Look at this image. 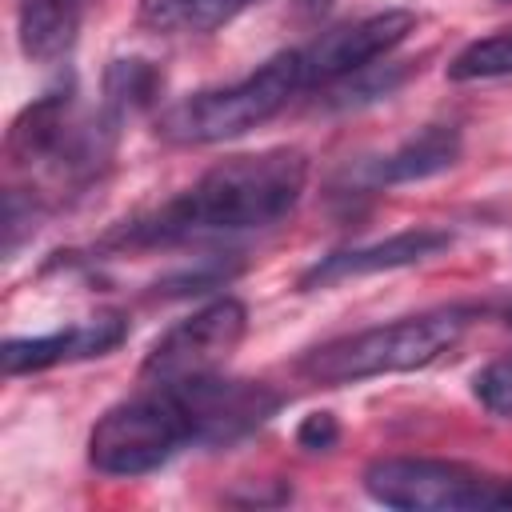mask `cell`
Instances as JSON below:
<instances>
[{"label":"cell","mask_w":512,"mask_h":512,"mask_svg":"<svg viewBox=\"0 0 512 512\" xmlns=\"http://www.w3.org/2000/svg\"><path fill=\"white\" fill-rule=\"evenodd\" d=\"M300 84H304L300 52H276L244 80H236L228 88L196 92V96L164 108L156 120V136L168 144H180V148H200V144H220V140L244 136L248 128L272 120Z\"/></svg>","instance_id":"3957f363"},{"label":"cell","mask_w":512,"mask_h":512,"mask_svg":"<svg viewBox=\"0 0 512 512\" xmlns=\"http://www.w3.org/2000/svg\"><path fill=\"white\" fill-rule=\"evenodd\" d=\"M308 184V156L300 148H264L212 164L188 192L160 212L128 224V244H176L220 232H248L284 220Z\"/></svg>","instance_id":"6da1fadb"},{"label":"cell","mask_w":512,"mask_h":512,"mask_svg":"<svg viewBox=\"0 0 512 512\" xmlns=\"http://www.w3.org/2000/svg\"><path fill=\"white\" fill-rule=\"evenodd\" d=\"M184 444H192V436L176 392L152 388L96 420L88 436V460L104 476H144L168 464Z\"/></svg>","instance_id":"277c9868"},{"label":"cell","mask_w":512,"mask_h":512,"mask_svg":"<svg viewBox=\"0 0 512 512\" xmlns=\"http://www.w3.org/2000/svg\"><path fill=\"white\" fill-rule=\"evenodd\" d=\"M160 68L152 60H140V56H128V60H112L108 72H104V116L112 124H124L128 116L144 112L156 104L160 96Z\"/></svg>","instance_id":"4fadbf2b"},{"label":"cell","mask_w":512,"mask_h":512,"mask_svg":"<svg viewBox=\"0 0 512 512\" xmlns=\"http://www.w3.org/2000/svg\"><path fill=\"white\" fill-rule=\"evenodd\" d=\"M460 160V128L456 124H424L412 132L396 152H388L376 164V184H408V180H428Z\"/></svg>","instance_id":"7c38bea8"},{"label":"cell","mask_w":512,"mask_h":512,"mask_svg":"<svg viewBox=\"0 0 512 512\" xmlns=\"http://www.w3.org/2000/svg\"><path fill=\"white\" fill-rule=\"evenodd\" d=\"M296 440H300V448H308V452H328V448L340 440V424H336L332 412H308V416L300 420V428H296Z\"/></svg>","instance_id":"e0dca14e"},{"label":"cell","mask_w":512,"mask_h":512,"mask_svg":"<svg viewBox=\"0 0 512 512\" xmlns=\"http://www.w3.org/2000/svg\"><path fill=\"white\" fill-rule=\"evenodd\" d=\"M464 324H468L464 312L440 308V312L360 328V332L316 344L300 360V372L312 384H328V388L372 380V376H392V372H416L432 364L436 356H444L460 340Z\"/></svg>","instance_id":"7a4b0ae2"},{"label":"cell","mask_w":512,"mask_h":512,"mask_svg":"<svg viewBox=\"0 0 512 512\" xmlns=\"http://www.w3.org/2000/svg\"><path fill=\"white\" fill-rule=\"evenodd\" d=\"M448 244H452V236H448L444 228H408V232H396V236H388V240L360 244V248H344V252H332V256L316 260V264L300 276V288L312 292V288H328V284L348 280V276L408 268V264L432 260V256L444 252Z\"/></svg>","instance_id":"30bf717a"},{"label":"cell","mask_w":512,"mask_h":512,"mask_svg":"<svg viewBox=\"0 0 512 512\" xmlns=\"http://www.w3.org/2000/svg\"><path fill=\"white\" fill-rule=\"evenodd\" d=\"M336 0H300V8L304 12H324V8H332Z\"/></svg>","instance_id":"d6986e66"},{"label":"cell","mask_w":512,"mask_h":512,"mask_svg":"<svg viewBox=\"0 0 512 512\" xmlns=\"http://www.w3.org/2000/svg\"><path fill=\"white\" fill-rule=\"evenodd\" d=\"M80 8L84 0H20L16 8L20 52L36 64L64 60L80 32Z\"/></svg>","instance_id":"8fae6325"},{"label":"cell","mask_w":512,"mask_h":512,"mask_svg":"<svg viewBox=\"0 0 512 512\" xmlns=\"http://www.w3.org/2000/svg\"><path fill=\"white\" fill-rule=\"evenodd\" d=\"M244 332H248V308L232 296H220V300L196 308L192 316L176 320L148 348V356L140 364V376L152 388H172V384L212 376L240 348Z\"/></svg>","instance_id":"5b68a950"},{"label":"cell","mask_w":512,"mask_h":512,"mask_svg":"<svg viewBox=\"0 0 512 512\" xmlns=\"http://www.w3.org/2000/svg\"><path fill=\"white\" fill-rule=\"evenodd\" d=\"M508 324H512V308H508Z\"/></svg>","instance_id":"ffe728a7"},{"label":"cell","mask_w":512,"mask_h":512,"mask_svg":"<svg viewBox=\"0 0 512 512\" xmlns=\"http://www.w3.org/2000/svg\"><path fill=\"white\" fill-rule=\"evenodd\" d=\"M472 396L492 416H512V356H496L472 376Z\"/></svg>","instance_id":"2e32d148"},{"label":"cell","mask_w":512,"mask_h":512,"mask_svg":"<svg viewBox=\"0 0 512 512\" xmlns=\"http://www.w3.org/2000/svg\"><path fill=\"white\" fill-rule=\"evenodd\" d=\"M128 336V320L120 312H100L92 320L68 324L60 332L48 336H12L0 344V364L8 376H24V372H40L52 364H72V360H92V356H108L112 348H120Z\"/></svg>","instance_id":"9c48e42d"},{"label":"cell","mask_w":512,"mask_h":512,"mask_svg":"<svg viewBox=\"0 0 512 512\" xmlns=\"http://www.w3.org/2000/svg\"><path fill=\"white\" fill-rule=\"evenodd\" d=\"M252 0H140V20L156 32H216Z\"/></svg>","instance_id":"5bb4252c"},{"label":"cell","mask_w":512,"mask_h":512,"mask_svg":"<svg viewBox=\"0 0 512 512\" xmlns=\"http://www.w3.org/2000/svg\"><path fill=\"white\" fill-rule=\"evenodd\" d=\"M508 504H512V484L496 480V500H492V508H508Z\"/></svg>","instance_id":"ac0fdd59"},{"label":"cell","mask_w":512,"mask_h":512,"mask_svg":"<svg viewBox=\"0 0 512 512\" xmlns=\"http://www.w3.org/2000/svg\"><path fill=\"white\" fill-rule=\"evenodd\" d=\"M504 76H512V32H496V36L472 40L448 64V80H456V84H468V80H504Z\"/></svg>","instance_id":"9a60e30c"},{"label":"cell","mask_w":512,"mask_h":512,"mask_svg":"<svg viewBox=\"0 0 512 512\" xmlns=\"http://www.w3.org/2000/svg\"><path fill=\"white\" fill-rule=\"evenodd\" d=\"M416 28V16L408 8H384L372 16H360L328 36H320L308 52H300L304 60V84L320 80V84H336L376 60H384L396 44L408 40V32Z\"/></svg>","instance_id":"ba28073f"},{"label":"cell","mask_w":512,"mask_h":512,"mask_svg":"<svg viewBox=\"0 0 512 512\" xmlns=\"http://www.w3.org/2000/svg\"><path fill=\"white\" fill-rule=\"evenodd\" d=\"M172 392L184 408L192 444H232L256 432L280 408V396L268 384L228 380L220 372L188 380V384H172Z\"/></svg>","instance_id":"52a82bcc"},{"label":"cell","mask_w":512,"mask_h":512,"mask_svg":"<svg viewBox=\"0 0 512 512\" xmlns=\"http://www.w3.org/2000/svg\"><path fill=\"white\" fill-rule=\"evenodd\" d=\"M364 492L404 512H464V508H492L496 480L452 460L384 456L364 468Z\"/></svg>","instance_id":"8992f818"}]
</instances>
